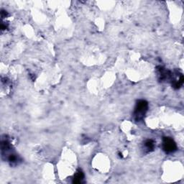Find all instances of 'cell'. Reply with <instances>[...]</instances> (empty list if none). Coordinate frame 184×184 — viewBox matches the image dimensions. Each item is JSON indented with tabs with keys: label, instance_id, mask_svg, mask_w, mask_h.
Returning <instances> with one entry per match:
<instances>
[{
	"label": "cell",
	"instance_id": "1",
	"mask_svg": "<svg viewBox=\"0 0 184 184\" xmlns=\"http://www.w3.org/2000/svg\"><path fill=\"white\" fill-rule=\"evenodd\" d=\"M163 146L165 150H166L167 152H172L176 148V145L171 139H165L163 143Z\"/></svg>",
	"mask_w": 184,
	"mask_h": 184
}]
</instances>
